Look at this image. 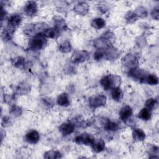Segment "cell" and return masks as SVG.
Masks as SVG:
<instances>
[{"instance_id": "obj_4", "label": "cell", "mask_w": 159, "mask_h": 159, "mask_svg": "<svg viewBox=\"0 0 159 159\" xmlns=\"http://www.w3.org/2000/svg\"><path fill=\"white\" fill-rule=\"evenodd\" d=\"M130 77L133 78L134 80L138 81L140 83H144L146 79L147 76L148 75V73L144 70L143 69L139 68L138 67H135L129 70L128 73Z\"/></svg>"}, {"instance_id": "obj_31", "label": "cell", "mask_w": 159, "mask_h": 159, "mask_svg": "<svg viewBox=\"0 0 159 159\" xmlns=\"http://www.w3.org/2000/svg\"><path fill=\"white\" fill-rule=\"evenodd\" d=\"M40 101H41V103H42V106L47 109L52 108L55 104L53 99L49 97L42 98L40 99Z\"/></svg>"}, {"instance_id": "obj_10", "label": "cell", "mask_w": 159, "mask_h": 159, "mask_svg": "<svg viewBox=\"0 0 159 159\" xmlns=\"http://www.w3.org/2000/svg\"><path fill=\"white\" fill-rule=\"evenodd\" d=\"M94 47L99 50H104L107 48L108 47L111 45L110 40H108L102 36L94 40L93 42Z\"/></svg>"}, {"instance_id": "obj_21", "label": "cell", "mask_w": 159, "mask_h": 159, "mask_svg": "<svg viewBox=\"0 0 159 159\" xmlns=\"http://www.w3.org/2000/svg\"><path fill=\"white\" fill-rule=\"evenodd\" d=\"M57 104L59 106L66 107L70 104V99L69 95L66 93H63L60 94L57 99Z\"/></svg>"}, {"instance_id": "obj_39", "label": "cell", "mask_w": 159, "mask_h": 159, "mask_svg": "<svg viewBox=\"0 0 159 159\" xmlns=\"http://www.w3.org/2000/svg\"><path fill=\"white\" fill-rule=\"evenodd\" d=\"M151 16L153 19L158 20L159 19V7L156 6L151 11Z\"/></svg>"}, {"instance_id": "obj_25", "label": "cell", "mask_w": 159, "mask_h": 159, "mask_svg": "<svg viewBox=\"0 0 159 159\" xmlns=\"http://www.w3.org/2000/svg\"><path fill=\"white\" fill-rule=\"evenodd\" d=\"M111 96L113 100L117 102H120L123 98V93L119 87L114 88L112 89Z\"/></svg>"}, {"instance_id": "obj_23", "label": "cell", "mask_w": 159, "mask_h": 159, "mask_svg": "<svg viewBox=\"0 0 159 159\" xmlns=\"http://www.w3.org/2000/svg\"><path fill=\"white\" fill-rule=\"evenodd\" d=\"M11 64L17 68H24L27 65V62L24 57H17L11 60Z\"/></svg>"}, {"instance_id": "obj_34", "label": "cell", "mask_w": 159, "mask_h": 159, "mask_svg": "<svg viewBox=\"0 0 159 159\" xmlns=\"http://www.w3.org/2000/svg\"><path fill=\"white\" fill-rule=\"evenodd\" d=\"M9 113L14 117H17L20 116L22 113V109L20 106L17 105H12L9 110Z\"/></svg>"}, {"instance_id": "obj_9", "label": "cell", "mask_w": 159, "mask_h": 159, "mask_svg": "<svg viewBox=\"0 0 159 159\" xmlns=\"http://www.w3.org/2000/svg\"><path fill=\"white\" fill-rule=\"evenodd\" d=\"M24 11L28 16L32 17L35 16L38 11V6L37 2L34 1H27L24 7Z\"/></svg>"}, {"instance_id": "obj_3", "label": "cell", "mask_w": 159, "mask_h": 159, "mask_svg": "<svg viewBox=\"0 0 159 159\" xmlns=\"http://www.w3.org/2000/svg\"><path fill=\"white\" fill-rule=\"evenodd\" d=\"M47 28L48 26L45 23H31L24 26L22 30L25 35L34 36L39 33H42L41 30L43 32Z\"/></svg>"}, {"instance_id": "obj_42", "label": "cell", "mask_w": 159, "mask_h": 159, "mask_svg": "<svg viewBox=\"0 0 159 159\" xmlns=\"http://www.w3.org/2000/svg\"><path fill=\"white\" fill-rule=\"evenodd\" d=\"M7 12L4 10V8L3 7V6L1 5V21H2L6 17Z\"/></svg>"}, {"instance_id": "obj_28", "label": "cell", "mask_w": 159, "mask_h": 159, "mask_svg": "<svg viewBox=\"0 0 159 159\" xmlns=\"http://www.w3.org/2000/svg\"><path fill=\"white\" fill-rule=\"evenodd\" d=\"M71 45L70 42L66 40L61 42L58 45V50L62 53H69L71 50Z\"/></svg>"}, {"instance_id": "obj_11", "label": "cell", "mask_w": 159, "mask_h": 159, "mask_svg": "<svg viewBox=\"0 0 159 159\" xmlns=\"http://www.w3.org/2000/svg\"><path fill=\"white\" fill-rule=\"evenodd\" d=\"M102 51L104 54V57L108 60H115L119 56V51L112 45Z\"/></svg>"}, {"instance_id": "obj_33", "label": "cell", "mask_w": 159, "mask_h": 159, "mask_svg": "<svg viewBox=\"0 0 159 159\" xmlns=\"http://www.w3.org/2000/svg\"><path fill=\"white\" fill-rule=\"evenodd\" d=\"M104 129L109 131H117L119 129V125L114 122L107 120L104 124Z\"/></svg>"}, {"instance_id": "obj_38", "label": "cell", "mask_w": 159, "mask_h": 159, "mask_svg": "<svg viewBox=\"0 0 159 159\" xmlns=\"http://www.w3.org/2000/svg\"><path fill=\"white\" fill-rule=\"evenodd\" d=\"M16 94H4V102H6L9 104H12L16 101Z\"/></svg>"}, {"instance_id": "obj_29", "label": "cell", "mask_w": 159, "mask_h": 159, "mask_svg": "<svg viewBox=\"0 0 159 159\" xmlns=\"http://www.w3.org/2000/svg\"><path fill=\"white\" fill-rule=\"evenodd\" d=\"M43 157L47 159H57L61 158L62 156L60 152L57 150H52L46 152L43 155Z\"/></svg>"}, {"instance_id": "obj_24", "label": "cell", "mask_w": 159, "mask_h": 159, "mask_svg": "<svg viewBox=\"0 0 159 159\" xmlns=\"http://www.w3.org/2000/svg\"><path fill=\"white\" fill-rule=\"evenodd\" d=\"M145 134L143 130L139 128H135L132 132V137L135 141L142 142L145 139Z\"/></svg>"}, {"instance_id": "obj_37", "label": "cell", "mask_w": 159, "mask_h": 159, "mask_svg": "<svg viewBox=\"0 0 159 159\" xmlns=\"http://www.w3.org/2000/svg\"><path fill=\"white\" fill-rule=\"evenodd\" d=\"M150 156L149 157L151 158H158V153H159V148L158 147L153 145L150 148L149 150Z\"/></svg>"}, {"instance_id": "obj_30", "label": "cell", "mask_w": 159, "mask_h": 159, "mask_svg": "<svg viewBox=\"0 0 159 159\" xmlns=\"http://www.w3.org/2000/svg\"><path fill=\"white\" fill-rule=\"evenodd\" d=\"M145 105L147 109L152 111V110H155L157 108L158 102L157 99L155 98H149L146 101Z\"/></svg>"}, {"instance_id": "obj_40", "label": "cell", "mask_w": 159, "mask_h": 159, "mask_svg": "<svg viewBox=\"0 0 159 159\" xmlns=\"http://www.w3.org/2000/svg\"><path fill=\"white\" fill-rule=\"evenodd\" d=\"M104 57V54L102 50H97L94 53V58L96 61H99Z\"/></svg>"}, {"instance_id": "obj_17", "label": "cell", "mask_w": 159, "mask_h": 159, "mask_svg": "<svg viewBox=\"0 0 159 159\" xmlns=\"http://www.w3.org/2000/svg\"><path fill=\"white\" fill-rule=\"evenodd\" d=\"M22 22V17L19 14H13L7 19L8 25L16 28L18 27Z\"/></svg>"}, {"instance_id": "obj_14", "label": "cell", "mask_w": 159, "mask_h": 159, "mask_svg": "<svg viewBox=\"0 0 159 159\" xmlns=\"http://www.w3.org/2000/svg\"><path fill=\"white\" fill-rule=\"evenodd\" d=\"M75 125L73 122H66L62 124L58 128L60 132L63 135H68L73 132Z\"/></svg>"}, {"instance_id": "obj_13", "label": "cell", "mask_w": 159, "mask_h": 159, "mask_svg": "<svg viewBox=\"0 0 159 159\" xmlns=\"http://www.w3.org/2000/svg\"><path fill=\"white\" fill-rule=\"evenodd\" d=\"M74 11L79 15L85 16L89 10V5L86 2H79L73 7Z\"/></svg>"}, {"instance_id": "obj_16", "label": "cell", "mask_w": 159, "mask_h": 159, "mask_svg": "<svg viewBox=\"0 0 159 159\" xmlns=\"http://www.w3.org/2000/svg\"><path fill=\"white\" fill-rule=\"evenodd\" d=\"M42 34L46 38L55 39H57L60 35L61 32L54 27H52V28L48 27L46 29H45L42 32Z\"/></svg>"}, {"instance_id": "obj_41", "label": "cell", "mask_w": 159, "mask_h": 159, "mask_svg": "<svg viewBox=\"0 0 159 159\" xmlns=\"http://www.w3.org/2000/svg\"><path fill=\"white\" fill-rule=\"evenodd\" d=\"M11 124V119L8 117V116H4L2 119V122H1V125L2 127H7L8 125H9Z\"/></svg>"}, {"instance_id": "obj_5", "label": "cell", "mask_w": 159, "mask_h": 159, "mask_svg": "<svg viewBox=\"0 0 159 159\" xmlns=\"http://www.w3.org/2000/svg\"><path fill=\"white\" fill-rule=\"evenodd\" d=\"M90 53L86 50H76L72 55L71 61L74 63H81L88 60Z\"/></svg>"}, {"instance_id": "obj_1", "label": "cell", "mask_w": 159, "mask_h": 159, "mask_svg": "<svg viewBox=\"0 0 159 159\" xmlns=\"http://www.w3.org/2000/svg\"><path fill=\"white\" fill-rule=\"evenodd\" d=\"M120 83L121 78L116 75H108L103 77L100 81V84L104 90L119 87Z\"/></svg>"}, {"instance_id": "obj_32", "label": "cell", "mask_w": 159, "mask_h": 159, "mask_svg": "<svg viewBox=\"0 0 159 159\" xmlns=\"http://www.w3.org/2000/svg\"><path fill=\"white\" fill-rule=\"evenodd\" d=\"M136 15L137 16L138 18L139 17H140V18H145L147 17V15H148V11H147V9L143 7V6H138L135 10V12H134Z\"/></svg>"}, {"instance_id": "obj_7", "label": "cell", "mask_w": 159, "mask_h": 159, "mask_svg": "<svg viewBox=\"0 0 159 159\" xmlns=\"http://www.w3.org/2000/svg\"><path fill=\"white\" fill-rule=\"evenodd\" d=\"M122 63L124 66L128 68L129 70L137 67L139 61L135 55L132 53L125 55L122 59Z\"/></svg>"}, {"instance_id": "obj_22", "label": "cell", "mask_w": 159, "mask_h": 159, "mask_svg": "<svg viewBox=\"0 0 159 159\" xmlns=\"http://www.w3.org/2000/svg\"><path fill=\"white\" fill-rule=\"evenodd\" d=\"M91 145L93 151L96 153L101 152L105 148V143L101 139H94L93 143Z\"/></svg>"}, {"instance_id": "obj_26", "label": "cell", "mask_w": 159, "mask_h": 159, "mask_svg": "<svg viewBox=\"0 0 159 159\" xmlns=\"http://www.w3.org/2000/svg\"><path fill=\"white\" fill-rule=\"evenodd\" d=\"M152 113L151 111L147 107L142 108L138 114V117L143 120H148L151 119Z\"/></svg>"}, {"instance_id": "obj_18", "label": "cell", "mask_w": 159, "mask_h": 159, "mask_svg": "<svg viewBox=\"0 0 159 159\" xmlns=\"http://www.w3.org/2000/svg\"><path fill=\"white\" fill-rule=\"evenodd\" d=\"M132 110L129 106H125L122 107L119 111V116L122 120L126 122L132 116Z\"/></svg>"}, {"instance_id": "obj_27", "label": "cell", "mask_w": 159, "mask_h": 159, "mask_svg": "<svg viewBox=\"0 0 159 159\" xmlns=\"http://www.w3.org/2000/svg\"><path fill=\"white\" fill-rule=\"evenodd\" d=\"M91 25L93 28L96 29H99L103 28L106 25V21L102 18L98 17L92 20Z\"/></svg>"}, {"instance_id": "obj_2", "label": "cell", "mask_w": 159, "mask_h": 159, "mask_svg": "<svg viewBox=\"0 0 159 159\" xmlns=\"http://www.w3.org/2000/svg\"><path fill=\"white\" fill-rule=\"evenodd\" d=\"M47 43V40L42 33L32 36L29 42V48L33 51H38L43 48Z\"/></svg>"}, {"instance_id": "obj_12", "label": "cell", "mask_w": 159, "mask_h": 159, "mask_svg": "<svg viewBox=\"0 0 159 159\" xmlns=\"http://www.w3.org/2000/svg\"><path fill=\"white\" fill-rule=\"evenodd\" d=\"M54 28L57 29L60 32L66 30L68 26L63 18L59 16H55L53 18Z\"/></svg>"}, {"instance_id": "obj_35", "label": "cell", "mask_w": 159, "mask_h": 159, "mask_svg": "<svg viewBox=\"0 0 159 159\" xmlns=\"http://www.w3.org/2000/svg\"><path fill=\"white\" fill-rule=\"evenodd\" d=\"M145 83H147L150 85H157L158 84V78L155 75L148 74L146 77Z\"/></svg>"}, {"instance_id": "obj_19", "label": "cell", "mask_w": 159, "mask_h": 159, "mask_svg": "<svg viewBox=\"0 0 159 159\" xmlns=\"http://www.w3.org/2000/svg\"><path fill=\"white\" fill-rule=\"evenodd\" d=\"M30 91V86L26 83H20L19 84L15 90V94L18 95H25Z\"/></svg>"}, {"instance_id": "obj_20", "label": "cell", "mask_w": 159, "mask_h": 159, "mask_svg": "<svg viewBox=\"0 0 159 159\" xmlns=\"http://www.w3.org/2000/svg\"><path fill=\"white\" fill-rule=\"evenodd\" d=\"M16 28L7 25L6 28H4L1 34V37L4 41H8L11 40L12 38L13 34L15 32Z\"/></svg>"}, {"instance_id": "obj_15", "label": "cell", "mask_w": 159, "mask_h": 159, "mask_svg": "<svg viewBox=\"0 0 159 159\" xmlns=\"http://www.w3.org/2000/svg\"><path fill=\"white\" fill-rule=\"evenodd\" d=\"M25 139L29 143L35 144L39 142L40 139V135L37 130H31L25 134Z\"/></svg>"}, {"instance_id": "obj_8", "label": "cell", "mask_w": 159, "mask_h": 159, "mask_svg": "<svg viewBox=\"0 0 159 159\" xmlns=\"http://www.w3.org/2000/svg\"><path fill=\"white\" fill-rule=\"evenodd\" d=\"M94 137L88 133H83L75 139V142L79 145H91L94 140Z\"/></svg>"}, {"instance_id": "obj_36", "label": "cell", "mask_w": 159, "mask_h": 159, "mask_svg": "<svg viewBox=\"0 0 159 159\" xmlns=\"http://www.w3.org/2000/svg\"><path fill=\"white\" fill-rule=\"evenodd\" d=\"M125 19L126 21L127 22V23L132 24L137 20L138 17L134 12L128 11L125 15Z\"/></svg>"}, {"instance_id": "obj_6", "label": "cell", "mask_w": 159, "mask_h": 159, "mask_svg": "<svg viewBox=\"0 0 159 159\" xmlns=\"http://www.w3.org/2000/svg\"><path fill=\"white\" fill-rule=\"evenodd\" d=\"M106 103V97L102 94H97L89 98V106L92 108L104 106Z\"/></svg>"}]
</instances>
